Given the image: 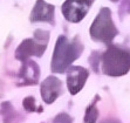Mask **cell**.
Returning <instances> with one entry per match:
<instances>
[{"instance_id":"2","label":"cell","mask_w":130,"mask_h":123,"mask_svg":"<svg viewBox=\"0 0 130 123\" xmlns=\"http://www.w3.org/2000/svg\"><path fill=\"white\" fill-rule=\"evenodd\" d=\"M90 34H93L94 38H97L99 40H111L114 38L116 30L112 26L108 9H103V12L100 13L99 18L91 27Z\"/></svg>"},{"instance_id":"3","label":"cell","mask_w":130,"mask_h":123,"mask_svg":"<svg viewBox=\"0 0 130 123\" xmlns=\"http://www.w3.org/2000/svg\"><path fill=\"white\" fill-rule=\"evenodd\" d=\"M93 0H67L62 6V12L69 21H80L86 15Z\"/></svg>"},{"instance_id":"1","label":"cell","mask_w":130,"mask_h":123,"mask_svg":"<svg viewBox=\"0 0 130 123\" xmlns=\"http://www.w3.org/2000/svg\"><path fill=\"white\" fill-rule=\"evenodd\" d=\"M104 68L111 75L124 74L130 68V55L116 48L109 49L104 56Z\"/></svg>"},{"instance_id":"4","label":"cell","mask_w":130,"mask_h":123,"mask_svg":"<svg viewBox=\"0 0 130 123\" xmlns=\"http://www.w3.org/2000/svg\"><path fill=\"white\" fill-rule=\"evenodd\" d=\"M87 78V72L82 68H73L68 75V86L73 94L76 93Z\"/></svg>"},{"instance_id":"5","label":"cell","mask_w":130,"mask_h":123,"mask_svg":"<svg viewBox=\"0 0 130 123\" xmlns=\"http://www.w3.org/2000/svg\"><path fill=\"white\" fill-rule=\"evenodd\" d=\"M58 79L51 78L47 79V81L43 82V87H42V97L43 100H48V96H53V99H55L58 96V90L60 89V81L56 82Z\"/></svg>"}]
</instances>
